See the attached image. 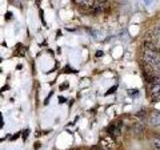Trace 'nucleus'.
Instances as JSON below:
<instances>
[{
	"label": "nucleus",
	"mask_w": 160,
	"mask_h": 150,
	"mask_svg": "<svg viewBox=\"0 0 160 150\" xmlns=\"http://www.w3.org/2000/svg\"><path fill=\"white\" fill-rule=\"evenodd\" d=\"M108 132L111 136L115 137V136H118L120 134V129L116 126H114V125H111V126H109L108 128Z\"/></svg>",
	"instance_id": "39448f33"
},
{
	"label": "nucleus",
	"mask_w": 160,
	"mask_h": 150,
	"mask_svg": "<svg viewBox=\"0 0 160 150\" xmlns=\"http://www.w3.org/2000/svg\"><path fill=\"white\" fill-rule=\"evenodd\" d=\"M152 38L158 45H160V26H156L151 31Z\"/></svg>",
	"instance_id": "7ed1b4c3"
},
{
	"label": "nucleus",
	"mask_w": 160,
	"mask_h": 150,
	"mask_svg": "<svg viewBox=\"0 0 160 150\" xmlns=\"http://www.w3.org/2000/svg\"><path fill=\"white\" fill-rule=\"evenodd\" d=\"M102 53H103L102 51H98L97 54H96V56H98V57H99V56H102Z\"/></svg>",
	"instance_id": "1a4fd4ad"
},
{
	"label": "nucleus",
	"mask_w": 160,
	"mask_h": 150,
	"mask_svg": "<svg viewBox=\"0 0 160 150\" xmlns=\"http://www.w3.org/2000/svg\"><path fill=\"white\" fill-rule=\"evenodd\" d=\"M41 1H42V0H36V4L39 5L40 3H41Z\"/></svg>",
	"instance_id": "9d476101"
},
{
	"label": "nucleus",
	"mask_w": 160,
	"mask_h": 150,
	"mask_svg": "<svg viewBox=\"0 0 160 150\" xmlns=\"http://www.w3.org/2000/svg\"><path fill=\"white\" fill-rule=\"evenodd\" d=\"M153 146L156 148L157 150H160V136H156L152 139Z\"/></svg>",
	"instance_id": "423d86ee"
},
{
	"label": "nucleus",
	"mask_w": 160,
	"mask_h": 150,
	"mask_svg": "<svg viewBox=\"0 0 160 150\" xmlns=\"http://www.w3.org/2000/svg\"><path fill=\"white\" fill-rule=\"evenodd\" d=\"M94 3H95L94 0H80L79 2V4L85 8H92L94 6Z\"/></svg>",
	"instance_id": "20e7f679"
},
{
	"label": "nucleus",
	"mask_w": 160,
	"mask_h": 150,
	"mask_svg": "<svg viewBox=\"0 0 160 150\" xmlns=\"http://www.w3.org/2000/svg\"><path fill=\"white\" fill-rule=\"evenodd\" d=\"M98 1H99V2H101V3H103V2H106L107 0H98Z\"/></svg>",
	"instance_id": "9b49d317"
},
{
	"label": "nucleus",
	"mask_w": 160,
	"mask_h": 150,
	"mask_svg": "<svg viewBox=\"0 0 160 150\" xmlns=\"http://www.w3.org/2000/svg\"><path fill=\"white\" fill-rule=\"evenodd\" d=\"M149 121L152 125H154V126H158V125H160V113L158 111L152 112L151 116L149 118Z\"/></svg>",
	"instance_id": "f03ea898"
},
{
	"label": "nucleus",
	"mask_w": 160,
	"mask_h": 150,
	"mask_svg": "<svg viewBox=\"0 0 160 150\" xmlns=\"http://www.w3.org/2000/svg\"><path fill=\"white\" fill-rule=\"evenodd\" d=\"M28 133H29V130H28V129H26V130H25V131H24V133H23V134H25V135H23V139H26V138H27Z\"/></svg>",
	"instance_id": "0eeeda50"
},
{
	"label": "nucleus",
	"mask_w": 160,
	"mask_h": 150,
	"mask_svg": "<svg viewBox=\"0 0 160 150\" xmlns=\"http://www.w3.org/2000/svg\"><path fill=\"white\" fill-rule=\"evenodd\" d=\"M151 85V96L154 100L160 98V75L152 77Z\"/></svg>",
	"instance_id": "f257e3e1"
},
{
	"label": "nucleus",
	"mask_w": 160,
	"mask_h": 150,
	"mask_svg": "<svg viewBox=\"0 0 160 150\" xmlns=\"http://www.w3.org/2000/svg\"><path fill=\"white\" fill-rule=\"evenodd\" d=\"M155 69H156L157 71H158V72L160 73V62H159V63H158V64L156 65V67H155Z\"/></svg>",
	"instance_id": "6e6552de"
}]
</instances>
